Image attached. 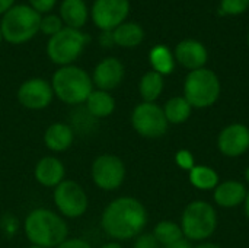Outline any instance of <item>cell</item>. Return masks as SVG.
Masks as SVG:
<instances>
[{"instance_id":"1","label":"cell","mask_w":249,"mask_h":248,"mask_svg":"<svg viewBox=\"0 0 249 248\" xmlns=\"http://www.w3.org/2000/svg\"><path fill=\"white\" fill-rule=\"evenodd\" d=\"M147 224V212L134 197H118L102 212L101 227L115 241H127L139 237Z\"/></svg>"},{"instance_id":"2","label":"cell","mask_w":249,"mask_h":248,"mask_svg":"<svg viewBox=\"0 0 249 248\" xmlns=\"http://www.w3.org/2000/svg\"><path fill=\"white\" fill-rule=\"evenodd\" d=\"M23 231L32 246L41 248H57L69 235V225L54 210L36 208L28 213Z\"/></svg>"},{"instance_id":"3","label":"cell","mask_w":249,"mask_h":248,"mask_svg":"<svg viewBox=\"0 0 249 248\" xmlns=\"http://www.w3.org/2000/svg\"><path fill=\"white\" fill-rule=\"evenodd\" d=\"M54 96L67 105L85 104L93 91L92 76L77 66H63L55 70L51 79Z\"/></svg>"},{"instance_id":"4","label":"cell","mask_w":249,"mask_h":248,"mask_svg":"<svg viewBox=\"0 0 249 248\" xmlns=\"http://www.w3.org/2000/svg\"><path fill=\"white\" fill-rule=\"evenodd\" d=\"M41 16L29 4H15L1 16L0 32L3 39L13 45L31 41L39 32Z\"/></svg>"},{"instance_id":"5","label":"cell","mask_w":249,"mask_h":248,"mask_svg":"<svg viewBox=\"0 0 249 248\" xmlns=\"http://www.w3.org/2000/svg\"><path fill=\"white\" fill-rule=\"evenodd\" d=\"M220 95V82L210 69H198L188 73L184 82V98L193 108L212 107Z\"/></svg>"},{"instance_id":"6","label":"cell","mask_w":249,"mask_h":248,"mask_svg":"<svg viewBox=\"0 0 249 248\" xmlns=\"http://www.w3.org/2000/svg\"><path fill=\"white\" fill-rule=\"evenodd\" d=\"M217 228V215L214 208L207 202L190 203L181 218V229L187 240L203 241L210 238Z\"/></svg>"},{"instance_id":"7","label":"cell","mask_w":249,"mask_h":248,"mask_svg":"<svg viewBox=\"0 0 249 248\" xmlns=\"http://www.w3.org/2000/svg\"><path fill=\"white\" fill-rule=\"evenodd\" d=\"M89 38L80 29L64 26L60 32L50 37L47 42V54L50 60L60 67L73 64L83 53Z\"/></svg>"},{"instance_id":"8","label":"cell","mask_w":249,"mask_h":248,"mask_svg":"<svg viewBox=\"0 0 249 248\" xmlns=\"http://www.w3.org/2000/svg\"><path fill=\"white\" fill-rule=\"evenodd\" d=\"M53 199L58 213L70 219H76L85 215L89 206L86 191L79 183L71 180H64L60 183L54 189Z\"/></svg>"},{"instance_id":"9","label":"cell","mask_w":249,"mask_h":248,"mask_svg":"<svg viewBox=\"0 0 249 248\" xmlns=\"http://www.w3.org/2000/svg\"><path fill=\"white\" fill-rule=\"evenodd\" d=\"M131 124L140 136L155 139L166 133L169 123L163 114V108L158 104L142 102L133 110Z\"/></svg>"},{"instance_id":"10","label":"cell","mask_w":249,"mask_h":248,"mask_svg":"<svg viewBox=\"0 0 249 248\" xmlns=\"http://www.w3.org/2000/svg\"><path fill=\"white\" fill-rule=\"evenodd\" d=\"M90 175L96 187L105 191H114L125 180V165L115 155H99L92 162Z\"/></svg>"},{"instance_id":"11","label":"cell","mask_w":249,"mask_h":248,"mask_svg":"<svg viewBox=\"0 0 249 248\" xmlns=\"http://www.w3.org/2000/svg\"><path fill=\"white\" fill-rule=\"evenodd\" d=\"M128 13V0H95L90 9V18L101 31H114L125 22Z\"/></svg>"},{"instance_id":"12","label":"cell","mask_w":249,"mask_h":248,"mask_svg":"<svg viewBox=\"0 0 249 248\" xmlns=\"http://www.w3.org/2000/svg\"><path fill=\"white\" fill-rule=\"evenodd\" d=\"M18 101L22 107L34 111H39L47 108L53 98L54 92L51 83L42 77H31L25 80L18 89Z\"/></svg>"},{"instance_id":"13","label":"cell","mask_w":249,"mask_h":248,"mask_svg":"<svg viewBox=\"0 0 249 248\" xmlns=\"http://www.w3.org/2000/svg\"><path fill=\"white\" fill-rule=\"evenodd\" d=\"M219 149L225 156L236 158L249 149V129L245 124H231L225 127L217 140Z\"/></svg>"},{"instance_id":"14","label":"cell","mask_w":249,"mask_h":248,"mask_svg":"<svg viewBox=\"0 0 249 248\" xmlns=\"http://www.w3.org/2000/svg\"><path fill=\"white\" fill-rule=\"evenodd\" d=\"M124 66L118 58L107 57L96 64L92 75V82L98 89L109 92L120 86L124 79Z\"/></svg>"},{"instance_id":"15","label":"cell","mask_w":249,"mask_h":248,"mask_svg":"<svg viewBox=\"0 0 249 248\" xmlns=\"http://www.w3.org/2000/svg\"><path fill=\"white\" fill-rule=\"evenodd\" d=\"M175 60L185 69L198 70L207 63V48L197 39H184L175 47Z\"/></svg>"},{"instance_id":"16","label":"cell","mask_w":249,"mask_h":248,"mask_svg":"<svg viewBox=\"0 0 249 248\" xmlns=\"http://www.w3.org/2000/svg\"><path fill=\"white\" fill-rule=\"evenodd\" d=\"M34 175H35V180L41 186L55 189L60 183L64 181L66 168H64L63 162L58 158H55V156H44L35 165Z\"/></svg>"},{"instance_id":"17","label":"cell","mask_w":249,"mask_h":248,"mask_svg":"<svg viewBox=\"0 0 249 248\" xmlns=\"http://www.w3.org/2000/svg\"><path fill=\"white\" fill-rule=\"evenodd\" d=\"M74 139V132L70 124L54 123L44 133V143L53 152L67 151Z\"/></svg>"},{"instance_id":"18","label":"cell","mask_w":249,"mask_h":248,"mask_svg":"<svg viewBox=\"0 0 249 248\" xmlns=\"http://www.w3.org/2000/svg\"><path fill=\"white\" fill-rule=\"evenodd\" d=\"M60 18L67 28L80 29L85 26L89 18L85 0H63L60 4Z\"/></svg>"},{"instance_id":"19","label":"cell","mask_w":249,"mask_h":248,"mask_svg":"<svg viewBox=\"0 0 249 248\" xmlns=\"http://www.w3.org/2000/svg\"><path fill=\"white\" fill-rule=\"evenodd\" d=\"M247 189L239 181H225L214 189V200L222 208H235L245 202Z\"/></svg>"},{"instance_id":"20","label":"cell","mask_w":249,"mask_h":248,"mask_svg":"<svg viewBox=\"0 0 249 248\" xmlns=\"http://www.w3.org/2000/svg\"><path fill=\"white\" fill-rule=\"evenodd\" d=\"M85 105H86L85 107L86 111L98 120V118H105L114 113L115 99L109 92H105L101 89H93L92 94L88 96Z\"/></svg>"},{"instance_id":"21","label":"cell","mask_w":249,"mask_h":248,"mask_svg":"<svg viewBox=\"0 0 249 248\" xmlns=\"http://www.w3.org/2000/svg\"><path fill=\"white\" fill-rule=\"evenodd\" d=\"M114 42L123 48H133L142 44L144 38V31L139 23L134 22H123L112 31Z\"/></svg>"},{"instance_id":"22","label":"cell","mask_w":249,"mask_h":248,"mask_svg":"<svg viewBox=\"0 0 249 248\" xmlns=\"http://www.w3.org/2000/svg\"><path fill=\"white\" fill-rule=\"evenodd\" d=\"M149 60L153 67V72L162 76L174 72L175 57L166 45H155L149 53Z\"/></svg>"},{"instance_id":"23","label":"cell","mask_w":249,"mask_h":248,"mask_svg":"<svg viewBox=\"0 0 249 248\" xmlns=\"http://www.w3.org/2000/svg\"><path fill=\"white\" fill-rule=\"evenodd\" d=\"M139 91L143 102H155L163 91V76L153 70L144 73L140 79Z\"/></svg>"},{"instance_id":"24","label":"cell","mask_w":249,"mask_h":248,"mask_svg":"<svg viewBox=\"0 0 249 248\" xmlns=\"http://www.w3.org/2000/svg\"><path fill=\"white\" fill-rule=\"evenodd\" d=\"M193 107L184 96H174L166 101L163 107V114L171 124H181L190 118Z\"/></svg>"},{"instance_id":"25","label":"cell","mask_w":249,"mask_h":248,"mask_svg":"<svg viewBox=\"0 0 249 248\" xmlns=\"http://www.w3.org/2000/svg\"><path fill=\"white\" fill-rule=\"evenodd\" d=\"M190 181L198 190H212L216 189L219 184L217 172L206 165H196L190 171Z\"/></svg>"},{"instance_id":"26","label":"cell","mask_w":249,"mask_h":248,"mask_svg":"<svg viewBox=\"0 0 249 248\" xmlns=\"http://www.w3.org/2000/svg\"><path fill=\"white\" fill-rule=\"evenodd\" d=\"M153 237L156 238V241L159 244H162L163 247L184 238V234H182V229L178 224L172 222V221H160L155 229H153Z\"/></svg>"},{"instance_id":"27","label":"cell","mask_w":249,"mask_h":248,"mask_svg":"<svg viewBox=\"0 0 249 248\" xmlns=\"http://www.w3.org/2000/svg\"><path fill=\"white\" fill-rule=\"evenodd\" d=\"M64 28V23L61 20V18L58 15H53V13H47L44 16H41V22H39V32H42L44 35L53 37L57 32H60Z\"/></svg>"},{"instance_id":"28","label":"cell","mask_w":249,"mask_h":248,"mask_svg":"<svg viewBox=\"0 0 249 248\" xmlns=\"http://www.w3.org/2000/svg\"><path fill=\"white\" fill-rule=\"evenodd\" d=\"M249 7V0H222L220 13L225 15H241Z\"/></svg>"},{"instance_id":"29","label":"cell","mask_w":249,"mask_h":248,"mask_svg":"<svg viewBox=\"0 0 249 248\" xmlns=\"http://www.w3.org/2000/svg\"><path fill=\"white\" fill-rule=\"evenodd\" d=\"M0 229L3 231L4 235L13 237L18 232V229H19V222H18V219L13 215H4L0 219Z\"/></svg>"},{"instance_id":"30","label":"cell","mask_w":249,"mask_h":248,"mask_svg":"<svg viewBox=\"0 0 249 248\" xmlns=\"http://www.w3.org/2000/svg\"><path fill=\"white\" fill-rule=\"evenodd\" d=\"M175 161L177 164L182 168V170H187V171H191L194 167H196V162H194V156L191 155L190 151H178L177 152V156H175Z\"/></svg>"},{"instance_id":"31","label":"cell","mask_w":249,"mask_h":248,"mask_svg":"<svg viewBox=\"0 0 249 248\" xmlns=\"http://www.w3.org/2000/svg\"><path fill=\"white\" fill-rule=\"evenodd\" d=\"M28 1H29V6L39 15L50 13L55 7V3H57V0H28Z\"/></svg>"},{"instance_id":"32","label":"cell","mask_w":249,"mask_h":248,"mask_svg":"<svg viewBox=\"0 0 249 248\" xmlns=\"http://www.w3.org/2000/svg\"><path fill=\"white\" fill-rule=\"evenodd\" d=\"M159 243L156 241V238L153 237V234H140L139 237H136L134 241V248H159Z\"/></svg>"},{"instance_id":"33","label":"cell","mask_w":249,"mask_h":248,"mask_svg":"<svg viewBox=\"0 0 249 248\" xmlns=\"http://www.w3.org/2000/svg\"><path fill=\"white\" fill-rule=\"evenodd\" d=\"M57 248H92V246L82 238H67Z\"/></svg>"},{"instance_id":"34","label":"cell","mask_w":249,"mask_h":248,"mask_svg":"<svg viewBox=\"0 0 249 248\" xmlns=\"http://www.w3.org/2000/svg\"><path fill=\"white\" fill-rule=\"evenodd\" d=\"M98 41H99V45L104 47V48H111L112 45H115L112 31H101Z\"/></svg>"},{"instance_id":"35","label":"cell","mask_w":249,"mask_h":248,"mask_svg":"<svg viewBox=\"0 0 249 248\" xmlns=\"http://www.w3.org/2000/svg\"><path fill=\"white\" fill-rule=\"evenodd\" d=\"M165 248H193V246H191L190 240H187V238H181V240H178V241H175V243H172V244L166 246Z\"/></svg>"},{"instance_id":"36","label":"cell","mask_w":249,"mask_h":248,"mask_svg":"<svg viewBox=\"0 0 249 248\" xmlns=\"http://www.w3.org/2000/svg\"><path fill=\"white\" fill-rule=\"evenodd\" d=\"M15 1L16 0H0V15L3 16L10 7L15 6Z\"/></svg>"},{"instance_id":"37","label":"cell","mask_w":249,"mask_h":248,"mask_svg":"<svg viewBox=\"0 0 249 248\" xmlns=\"http://www.w3.org/2000/svg\"><path fill=\"white\" fill-rule=\"evenodd\" d=\"M99 248H123V247H121V244H120V243H117V241H111V243H107V244L101 246Z\"/></svg>"},{"instance_id":"38","label":"cell","mask_w":249,"mask_h":248,"mask_svg":"<svg viewBox=\"0 0 249 248\" xmlns=\"http://www.w3.org/2000/svg\"><path fill=\"white\" fill-rule=\"evenodd\" d=\"M196 248H222V247H219V246H216V244H212V243H204V244L197 246Z\"/></svg>"},{"instance_id":"39","label":"cell","mask_w":249,"mask_h":248,"mask_svg":"<svg viewBox=\"0 0 249 248\" xmlns=\"http://www.w3.org/2000/svg\"><path fill=\"white\" fill-rule=\"evenodd\" d=\"M245 213H247V216H248V219H249V191H248V194H247V199H245Z\"/></svg>"},{"instance_id":"40","label":"cell","mask_w":249,"mask_h":248,"mask_svg":"<svg viewBox=\"0 0 249 248\" xmlns=\"http://www.w3.org/2000/svg\"><path fill=\"white\" fill-rule=\"evenodd\" d=\"M245 180H247V183L249 184V167L247 168V171H245Z\"/></svg>"},{"instance_id":"41","label":"cell","mask_w":249,"mask_h":248,"mask_svg":"<svg viewBox=\"0 0 249 248\" xmlns=\"http://www.w3.org/2000/svg\"><path fill=\"white\" fill-rule=\"evenodd\" d=\"M1 41H3V37H1V32H0V44H1Z\"/></svg>"},{"instance_id":"42","label":"cell","mask_w":249,"mask_h":248,"mask_svg":"<svg viewBox=\"0 0 249 248\" xmlns=\"http://www.w3.org/2000/svg\"><path fill=\"white\" fill-rule=\"evenodd\" d=\"M28 248H41V247H36V246H31V247H28Z\"/></svg>"},{"instance_id":"43","label":"cell","mask_w":249,"mask_h":248,"mask_svg":"<svg viewBox=\"0 0 249 248\" xmlns=\"http://www.w3.org/2000/svg\"><path fill=\"white\" fill-rule=\"evenodd\" d=\"M248 45H249V34H248Z\"/></svg>"}]
</instances>
